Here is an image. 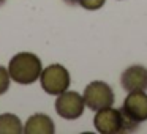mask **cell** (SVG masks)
I'll use <instances>...</instances> for the list:
<instances>
[{
    "instance_id": "cell-5",
    "label": "cell",
    "mask_w": 147,
    "mask_h": 134,
    "mask_svg": "<svg viewBox=\"0 0 147 134\" xmlns=\"http://www.w3.org/2000/svg\"><path fill=\"white\" fill-rule=\"evenodd\" d=\"M54 107L59 117L65 118V120H76L84 114L86 103H84L82 95H79L78 92L65 90L63 93L57 95Z\"/></svg>"
},
{
    "instance_id": "cell-6",
    "label": "cell",
    "mask_w": 147,
    "mask_h": 134,
    "mask_svg": "<svg viewBox=\"0 0 147 134\" xmlns=\"http://www.w3.org/2000/svg\"><path fill=\"white\" fill-rule=\"evenodd\" d=\"M122 112L128 118L142 123L147 120V93L146 92H130L122 104Z\"/></svg>"
},
{
    "instance_id": "cell-10",
    "label": "cell",
    "mask_w": 147,
    "mask_h": 134,
    "mask_svg": "<svg viewBox=\"0 0 147 134\" xmlns=\"http://www.w3.org/2000/svg\"><path fill=\"white\" fill-rule=\"evenodd\" d=\"M10 84H11V77H10V73H8V68L0 66V96L8 92Z\"/></svg>"
},
{
    "instance_id": "cell-1",
    "label": "cell",
    "mask_w": 147,
    "mask_h": 134,
    "mask_svg": "<svg viewBox=\"0 0 147 134\" xmlns=\"http://www.w3.org/2000/svg\"><path fill=\"white\" fill-rule=\"evenodd\" d=\"M43 71L41 58L33 52H18L8 63L11 80L19 85H32L40 79Z\"/></svg>"
},
{
    "instance_id": "cell-7",
    "label": "cell",
    "mask_w": 147,
    "mask_h": 134,
    "mask_svg": "<svg viewBox=\"0 0 147 134\" xmlns=\"http://www.w3.org/2000/svg\"><path fill=\"white\" fill-rule=\"evenodd\" d=\"M120 85L125 92H146L147 90V68L142 65H131L122 73Z\"/></svg>"
},
{
    "instance_id": "cell-12",
    "label": "cell",
    "mask_w": 147,
    "mask_h": 134,
    "mask_svg": "<svg viewBox=\"0 0 147 134\" xmlns=\"http://www.w3.org/2000/svg\"><path fill=\"white\" fill-rule=\"evenodd\" d=\"M67 5H70V7H76V5H79V0H63Z\"/></svg>"
},
{
    "instance_id": "cell-11",
    "label": "cell",
    "mask_w": 147,
    "mask_h": 134,
    "mask_svg": "<svg viewBox=\"0 0 147 134\" xmlns=\"http://www.w3.org/2000/svg\"><path fill=\"white\" fill-rule=\"evenodd\" d=\"M106 0H79V7H82L87 11H96L103 8Z\"/></svg>"
},
{
    "instance_id": "cell-8",
    "label": "cell",
    "mask_w": 147,
    "mask_h": 134,
    "mask_svg": "<svg viewBox=\"0 0 147 134\" xmlns=\"http://www.w3.org/2000/svg\"><path fill=\"white\" fill-rule=\"evenodd\" d=\"M24 134H54L55 125L48 114H33L24 123Z\"/></svg>"
},
{
    "instance_id": "cell-3",
    "label": "cell",
    "mask_w": 147,
    "mask_h": 134,
    "mask_svg": "<svg viewBox=\"0 0 147 134\" xmlns=\"http://www.w3.org/2000/svg\"><path fill=\"white\" fill-rule=\"evenodd\" d=\"M40 84H41V88L48 95L57 96L70 88V71L60 63H52L49 66L43 68L41 76H40Z\"/></svg>"
},
{
    "instance_id": "cell-4",
    "label": "cell",
    "mask_w": 147,
    "mask_h": 134,
    "mask_svg": "<svg viewBox=\"0 0 147 134\" xmlns=\"http://www.w3.org/2000/svg\"><path fill=\"white\" fill-rule=\"evenodd\" d=\"M82 98H84V103H86V107H89L93 112L111 107L115 101V95L112 92L111 85L103 82V80L90 82L84 88Z\"/></svg>"
},
{
    "instance_id": "cell-2",
    "label": "cell",
    "mask_w": 147,
    "mask_h": 134,
    "mask_svg": "<svg viewBox=\"0 0 147 134\" xmlns=\"http://www.w3.org/2000/svg\"><path fill=\"white\" fill-rule=\"evenodd\" d=\"M93 126L100 134H122V133H133L139 128V123L122 112V109L106 107L96 111L93 117Z\"/></svg>"
},
{
    "instance_id": "cell-9",
    "label": "cell",
    "mask_w": 147,
    "mask_h": 134,
    "mask_svg": "<svg viewBox=\"0 0 147 134\" xmlns=\"http://www.w3.org/2000/svg\"><path fill=\"white\" fill-rule=\"evenodd\" d=\"M24 131V125L18 115L7 112L0 115V134H21Z\"/></svg>"
},
{
    "instance_id": "cell-13",
    "label": "cell",
    "mask_w": 147,
    "mask_h": 134,
    "mask_svg": "<svg viewBox=\"0 0 147 134\" xmlns=\"http://www.w3.org/2000/svg\"><path fill=\"white\" fill-rule=\"evenodd\" d=\"M5 2H7V0H0V7H2V5H5Z\"/></svg>"
}]
</instances>
